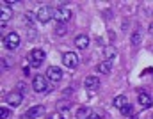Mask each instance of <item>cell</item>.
<instances>
[{"instance_id": "cb8c5ba5", "label": "cell", "mask_w": 153, "mask_h": 119, "mask_svg": "<svg viewBox=\"0 0 153 119\" xmlns=\"http://www.w3.org/2000/svg\"><path fill=\"white\" fill-rule=\"evenodd\" d=\"M89 119H100V116H98V114H91V118Z\"/></svg>"}, {"instance_id": "5b68a950", "label": "cell", "mask_w": 153, "mask_h": 119, "mask_svg": "<svg viewBox=\"0 0 153 119\" xmlns=\"http://www.w3.org/2000/svg\"><path fill=\"white\" fill-rule=\"evenodd\" d=\"M62 62H64L66 68L73 69V68H76V64H78V57H76V53H73V52H66L62 55Z\"/></svg>"}, {"instance_id": "4fadbf2b", "label": "cell", "mask_w": 153, "mask_h": 119, "mask_svg": "<svg viewBox=\"0 0 153 119\" xmlns=\"http://www.w3.org/2000/svg\"><path fill=\"white\" fill-rule=\"evenodd\" d=\"M91 109L89 107H80L78 110H76V119H89L91 118Z\"/></svg>"}, {"instance_id": "d6986e66", "label": "cell", "mask_w": 153, "mask_h": 119, "mask_svg": "<svg viewBox=\"0 0 153 119\" xmlns=\"http://www.w3.org/2000/svg\"><path fill=\"white\" fill-rule=\"evenodd\" d=\"M55 34H57V36H62V34H66V25H64V23H59V27L55 29Z\"/></svg>"}, {"instance_id": "e0dca14e", "label": "cell", "mask_w": 153, "mask_h": 119, "mask_svg": "<svg viewBox=\"0 0 153 119\" xmlns=\"http://www.w3.org/2000/svg\"><path fill=\"white\" fill-rule=\"evenodd\" d=\"M36 18H38V14H34V13H25V20H27V23L30 25V23H34L36 21Z\"/></svg>"}, {"instance_id": "7c38bea8", "label": "cell", "mask_w": 153, "mask_h": 119, "mask_svg": "<svg viewBox=\"0 0 153 119\" xmlns=\"http://www.w3.org/2000/svg\"><path fill=\"white\" fill-rule=\"evenodd\" d=\"M45 112V107H41V105H36V107H32L29 112H27V118H30V119H36L39 118L41 114Z\"/></svg>"}, {"instance_id": "ba28073f", "label": "cell", "mask_w": 153, "mask_h": 119, "mask_svg": "<svg viewBox=\"0 0 153 119\" xmlns=\"http://www.w3.org/2000/svg\"><path fill=\"white\" fill-rule=\"evenodd\" d=\"M46 77L50 80H53V82H59V80L62 78V71H61L59 68H55V66H50V68L46 69Z\"/></svg>"}, {"instance_id": "ac0fdd59", "label": "cell", "mask_w": 153, "mask_h": 119, "mask_svg": "<svg viewBox=\"0 0 153 119\" xmlns=\"http://www.w3.org/2000/svg\"><path fill=\"white\" fill-rule=\"evenodd\" d=\"M132 112H134V107H132V105H125V107L121 109V114H123V116H130Z\"/></svg>"}, {"instance_id": "52a82bcc", "label": "cell", "mask_w": 153, "mask_h": 119, "mask_svg": "<svg viewBox=\"0 0 153 119\" xmlns=\"http://www.w3.org/2000/svg\"><path fill=\"white\" fill-rule=\"evenodd\" d=\"M22 100H23V92H9V94H7V103H9L11 107L22 105Z\"/></svg>"}, {"instance_id": "8fae6325", "label": "cell", "mask_w": 153, "mask_h": 119, "mask_svg": "<svg viewBox=\"0 0 153 119\" xmlns=\"http://www.w3.org/2000/svg\"><path fill=\"white\" fill-rule=\"evenodd\" d=\"M11 16H13V11H11L9 7H2V9H0V21H2V27L5 25V21L11 20Z\"/></svg>"}, {"instance_id": "9a60e30c", "label": "cell", "mask_w": 153, "mask_h": 119, "mask_svg": "<svg viewBox=\"0 0 153 119\" xmlns=\"http://www.w3.org/2000/svg\"><path fill=\"white\" fill-rule=\"evenodd\" d=\"M125 105H128V103H126V96H125V94H119V96H116V98H114V107H116V109H119V110H121Z\"/></svg>"}, {"instance_id": "5bb4252c", "label": "cell", "mask_w": 153, "mask_h": 119, "mask_svg": "<svg viewBox=\"0 0 153 119\" xmlns=\"http://www.w3.org/2000/svg\"><path fill=\"white\" fill-rule=\"evenodd\" d=\"M111 68H112V62H111V61H103V62H100V64H98V71H100V73H103V75L111 73Z\"/></svg>"}, {"instance_id": "2e32d148", "label": "cell", "mask_w": 153, "mask_h": 119, "mask_svg": "<svg viewBox=\"0 0 153 119\" xmlns=\"http://www.w3.org/2000/svg\"><path fill=\"white\" fill-rule=\"evenodd\" d=\"M137 100H139V103H141L143 107H150V105H152V96L146 94V92H141Z\"/></svg>"}, {"instance_id": "8992f818", "label": "cell", "mask_w": 153, "mask_h": 119, "mask_svg": "<svg viewBox=\"0 0 153 119\" xmlns=\"http://www.w3.org/2000/svg\"><path fill=\"white\" fill-rule=\"evenodd\" d=\"M52 16H53V11L50 7H46V5L38 11V21H41V23H48Z\"/></svg>"}, {"instance_id": "6da1fadb", "label": "cell", "mask_w": 153, "mask_h": 119, "mask_svg": "<svg viewBox=\"0 0 153 119\" xmlns=\"http://www.w3.org/2000/svg\"><path fill=\"white\" fill-rule=\"evenodd\" d=\"M32 87L36 92H46L48 91V78L43 75H36L32 80Z\"/></svg>"}, {"instance_id": "277c9868", "label": "cell", "mask_w": 153, "mask_h": 119, "mask_svg": "<svg viewBox=\"0 0 153 119\" xmlns=\"http://www.w3.org/2000/svg\"><path fill=\"white\" fill-rule=\"evenodd\" d=\"M4 44L9 48V50H16L18 44H20V36L16 32H9L5 38H4Z\"/></svg>"}, {"instance_id": "3957f363", "label": "cell", "mask_w": 153, "mask_h": 119, "mask_svg": "<svg viewBox=\"0 0 153 119\" xmlns=\"http://www.w3.org/2000/svg\"><path fill=\"white\" fill-rule=\"evenodd\" d=\"M29 61H30V66H34V68L41 66V64H43V61H45V52H43V50H39V48L32 50V52H30V55H29Z\"/></svg>"}, {"instance_id": "30bf717a", "label": "cell", "mask_w": 153, "mask_h": 119, "mask_svg": "<svg viewBox=\"0 0 153 119\" xmlns=\"http://www.w3.org/2000/svg\"><path fill=\"white\" fill-rule=\"evenodd\" d=\"M75 46L78 48V50H85V48L89 46V36H84V34L76 36L75 38Z\"/></svg>"}, {"instance_id": "44dd1931", "label": "cell", "mask_w": 153, "mask_h": 119, "mask_svg": "<svg viewBox=\"0 0 153 119\" xmlns=\"http://www.w3.org/2000/svg\"><path fill=\"white\" fill-rule=\"evenodd\" d=\"M105 55H107V57H116L114 48H107V50H105Z\"/></svg>"}, {"instance_id": "7a4b0ae2", "label": "cell", "mask_w": 153, "mask_h": 119, "mask_svg": "<svg viewBox=\"0 0 153 119\" xmlns=\"http://www.w3.org/2000/svg\"><path fill=\"white\" fill-rule=\"evenodd\" d=\"M53 18H55L59 23H66V21L71 20V11H70L68 7H59V9H55Z\"/></svg>"}, {"instance_id": "603a6c76", "label": "cell", "mask_w": 153, "mask_h": 119, "mask_svg": "<svg viewBox=\"0 0 153 119\" xmlns=\"http://www.w3.org/2000/svg\"><path fill=\"white\" fill-rule=\"evenodd\" d=\"M48 119H62V118H61L59 114H52V116H50V118H48Z\"/></svg>"}, {"instance_id": "9c48e42d", "label": "cell", "mask_w": 153, "mask_h": 119, "mask_svg": "<svg viewBox=\"0 0 153 119\" xmlns=\"http://www.w3.org/2000/svg\"><path fill=\"white\" fill-rule=\"evenodd\" d=\"M84 85H85L87 91H96L100 87V80L96 78V77H87V78L84 80Z\"/></svg>"}, {"instance_id": "ffe728a7", "label": "cell", "mask_w": 153, "mask_h": 119, "mask_svg": "<svg viewBox=\"0 0 153 119\" xmlns=\"http://www.w3.org/2000/svg\"><path fill=\"white\" fill-rule=\"evenodd\" d=\"M11 116V112H9V109H5V107H2L0 109V119H7Z\"/></svg>"}, {"instance_id": "7402d4cb", "label": "cell", "mask_w": 153, "mask_h": 119, "mask_svg": "<svg viewBox=\"0 0 153 119\" xmlns=\"http://www.w3.org/2000/svg\"><path fill=\"white\" fill-rule=\"evenodd\" d=\"M132 44H137V43H139V41H141V36H139V34H134V36H132Z\"/></svg>"}]
</instances>
